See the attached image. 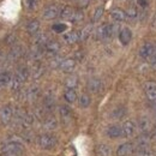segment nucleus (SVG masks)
<instances>
[{
    "instance_id": "nucleus-1",
    "label": "nucleus",
    "mask_w": 156,
    "mask_h": 156,
    "mask_svg": "<svg viewBox=\"0 0 156 156\" xmlns=\"http://www.w3.org/2000/svg\"><path fill=\"white\" fill-rule=\"evenodd\" d=\"M28 76H29L28 69H25V67L20 69L16 72V75L13 76L12 80H11V89H12V91H18L20 88H22L23 83L28 79Z\"/></svg>"
},
{
    "instance_id": "nucleus-2",
    "label": "nucleus",
    "mask_w": 156,
    "mask_h": 156,
    "mask_svg": "<svg viewBox=\"0 0 156 156\" xmlns=\"http://www.w3.org/2000/svg\"><path fill=\"white\" fill-rule=\"evenodd\" d=\"M4 156H20L24 153V147L17 142H10L1 148Z\"/></svg>"
},
{
    "instance_id": "nucleus-3",
    "label": "nucleus",
    "mask_w": 156,
    "mask_h": 156,
    "mask_svg": "<svg viewBox=\"0 0 156 156\" xmlns=\"http://www.w3.org/2000/svg\"><path fill=\"white\" fill-rule=\"evenodd\" d=\"M135 151H136L138 156H151L153 155V150L149 145V140H148V137L145 135H142L140 138L137 140V147L135 148Z\"/></svg>"
},
{
    "instance_id": "nucleus-4",
    "label": "nucleus",
    "mask_w": 156,
    "mask_h": 156,
    "mask_svg": "<svg viewBox=\"0 0 156 156\" xmlns=\"http://www.w3.org/2000/svg\"><path fill=\"white\" fill-rule=\"evenodd\" d=\"M117 27L114 24H103L96 30V36L98 40H105L112 37L115 34Z\"/></svg>"
},
{
    "instance_id": "nucleus-5",
    "label": "nucleus",
    "mask_w": 156,
    "mask_h": 156,
    "mask_svg": "<svg viewBox=\"0 0 156 156\" xmlns=\"http://www.w3.org/2000/svg\"><path fill=\"white\" fill-rule=\"evenodd\" d=\"M37 143L39 145L44 149V150H49L52 148H54L57 145V138L52 135H48V133H44V135H41L37 138Z\"/></svg>"
},
{
    "instance_id": "nucleus-6",
    "label": "nucleus",
    "mask_w": 156,
    "mask_h": 156,
    "mask_svg": "<svg viewBox=\"0 0 156 156\" xmlns=\"http://www.w3.org/2000/svg\"><path fill=\"white\" fill-rule=\"evenodd\" d=\"M12 118H13V109L11 106H4L1 109H0V120L2 124L7 125L12 121Z\"/></svg>"
},
{
    "instance_id": "nucleus-7",
    "label": "nucleus",
    "mask_w": 156,
    "mask_h": 156,
    "mask_svg": "<svg viewBox=\"0 0 156 156\" xmlns=\"http://www.w3.org/2000/svg\"><path fill=\"white\" fill-rule=\"evenodd\" d=\"M121 129H122V136L130 138V137L133 136L135 132H136V124L132 120H127V121H125L122 124Z\"/></svg>"
},
{
    "instance_id": "nucleus-8",
    "label": "nucleus",
    "mask_w": 156,
    "mask_h": 156,
    "mask_svg": "<svg viewBox=\"0 0 156 156\" xmlns=\"http://www.w3.org/2000/svg\"><path fill=\"white\" fill-rule=\"evenodd\" d=\"M144 91L149 101L156 102V83L155 82H148L144 85Z\"/></svg>"
},
{
    "instance_id": "nucleus-9",
    "label": "nucleus",
    "mask_w": 156,
    "mask_h": 156,
    "mask_svg": "<svg viewBox=\"0 0 156 156\" xmlns=\"http://www.w3.org/2000/svg\"><path fill=\"white\" fill-rule=\"evenodd\" d=\"M103 89V83L101 79L98 78H91L88 80V90L94 93V94H98L100 91H102Z\"/></svg>"
},
{
    "instance_id": "nucleus-10",
    "label": "nucleus",
    "mask_w": 156,
    "mask_h": 156,
    "mask_svg": "<svg viewBox=\"0 0 156 156\" xmlns=\"http://www.w3.org/2000/svg\"><path fill=\"white\" fill-rule=\"evenodd\" d=\"M59 15H60V12H59V9L57 5H49V6H47L43 10V13H42V16H43L44 20H54L55 17H58Z\"/></svg>"
},
{
    "instance_id": "nucleus-11",
    "label": "nucleus",
    "mask_w": 156,
    "mask_h": 156,
    "mask_svg": "<svg viewBox=\"0 0 156 156\" xmlns=\"http://www.w3.org/2000/svg\"><path fill=\"white\" fill-rule=\"evenodd\" d=\"M135 151V147L132 143H124L119 145L117 149V156H129Z\"/></svg>"
},
{
    "instance_id": "nucleus-12",
    "label": "nucleus",
    "mask_w": 156,
    "mask_h": 156,
    "mask_svg": "<svg viewBox=\"0 0 156 156\" xmlns=\"http://www.w3.org/2000/svg\"><path fill=\"white\" fill-rule=\"evenodd\" d=\"M155 51H156L155 46H154L153 43H150V42H147V43H144V44L140 47V49H139V55L144 59H149Z\"/></svg>"
},
{
    "instance_id": "nucleus-13",
    "label": "nucleus",
    "mask_w": 156,
    "mask_h": 156,
    "mask_svg": "<svg viewBox=\"0 0 156 156\" xmlns=\"http://www.w3.org/2000/svg\"><path fill=\"white\" fill-rule=\"evenodd\" d=\"M138 129L139 131L142 132V135H148L150 131H151V124H150V120L148 118L143 117L139 119L138 121Z\"/></svg>"
},
{
    "instance_id": "nucleus-14",
    "label": "nucleus",
    "mask_w": 156,
    "mask_h": 156,
    "mask_svg": "<svg viewBox=\"0 0 156 156\" xmlns=\"http://www.w3.org/2000/svg\"><path fill=\"white\" fill-rule=\"evenodd\" d=\"M59 67H60V70H61L62 72L70 73V72H72V71L75 70V67H76V60H75V59H65V60L61 61V64H60Z\"/></svg>"
},
{
    "instance_id": "nucleus-15",
    "label": "nucleus",
    "mask_w": 156,
    "mask_h": 156,
    "mask_svg": "<svg viewBox=\"0 0 156 156\" xmlns=\"http://www.w3.org/2000/svg\"><path fill=\"white\" fill-rule=\"evenodd\" d=\"M131 39H132V33L129 28H122L119 31V41L121 42V44H124V46L129 44Z\"/></svg>"
},
{
    "instance_id": "nucleus-16",
    "label": "nucleus",
    "mask_w": 156,
    "mask_h": 156,
    "mask_svg": "<svg viewBox=\"0 0 156 156\" xmlns=\"http://www.w3.org/2000/svg\"><path fill=\"white\" fill-rule=\"evenodd\" d=\"M43 48H44V51H46L48 54H51V55H57L59 49H60V44H59L57 41H48L47 44H46Z\"/></svg>"
},
{
    "instance_id": "nucleus-17",
    "label": "nucleus",
    "mask_w": 156,
    "mask_h": 156,
    "mask_svg": "<svg viewBox=\"0 0 156 156\" xmlns=\"http://www.w3.org/2000/svg\"><path fill=\"white\" fill-rule=\"evenodd\" d=\"M107 136L109 138H119V137L122 136V129L121 126H118V125H112L107 129Z\"/></svg>"
},
{
    "instance_id": "nucleus-18",
    "label": "nucleus",
    "mask_w": 156,
    "mask_h": 156,
    "mask_svg": "<svg viewBox=\"0 0 156 156\" xmlns=\"http://www.w3.org/2000/svg\"><path fill=\"white\" fill-rule=\"evenodd\" d=\"M111 17L114 20H117V22H124L127 18L126 12L124 10H121V9H113L111 11Z\"/></svg>"
},
{
    "instance_id": "nucleus-19",
    "label": "nucleus",
    "mask_w": 156,
    "mask_h": 156,
    "mask_svg": "<svg viewBox=\"0 0 156 156\" xmlns=\"http://www.w3.org/2000/svg\"><path fill=\"white\" fill-rule=\"evenodd\" d=\"M98 156H112V148L107 144H98L95 148Z\"/></svg>"
},
{
    "instance_id": "nucleus-20",
    "label": "nucleus",
    "mask_w": 156,
    "mask_h": 156,
    "mask_svg": "<svg viewBox=\"0 0 156 156\" xmlns=\"http://www.w3.org/2000/svg\"><path fill=\"white\" fill-rule=\"evenodd\" d=\"M59 112H60V117L62 119V121H65V122L71 121L72 111L70 109V107H67V106H61L60 109H59Z\"/></svg>"
},
{
    "instance_id": "nucleus-21",
    "label": "nucleus",
    "mask_w": 156,
    "mask_h": 156,
    "mask_svg": "<svg viewBox=\"0 0 156 156\" xmlns=\"http://www.w3.org/2000/svg\"><path fill=\"white\" fill-rule=\"evenodd\" d=\"M64 40H65L66 43H69V44H73V43H76V42L79 41V33H77V31H70V33H66V34L64 35Z\"/></svg>"
},
{
    "instance_id": "nucleus-22",
    "label": "nucleus",
    "mask_w": 156,
    "mask_h": 156,
    "mask_svg": "<svg viewBox=\"0 0 156 156\" xmlns=\"http://www.w3.org/2000/svg\"><path fill=\"white\" fill-rule=\"evenodd\" d=\"M27 30H28V33L31 34V35L37 34V31L40 30V22L37 20H30V22L27 24Z\"/></svg>"
},
{
    "instance_id": "nucleus-23",
    "label": "nucleus",
    "mask_w": 156,
    "mask_h": 156,
    "mask_svg": "<svg viewBox=\"0 0 156 156\" xmlns=\"http://www.w3.org/2000/svg\"><path fill=\"white\" fill-rule=\"evenodd\" d=\"M91 33H93V25H91V24L84 27V28L79 31V40H80V41H85V40L91 35Z\"/></svg>"
},
{
    "instance_id": "nucleus-24",
    "label": "nucleus",
    "mask_w": 156,
    "mask_h": 156,
    "mask_svg": "<svg viewBox=\"0 0 156 156\" xmlns=\"http://www.w3.org/2000/svg\"><path fill=\"white\" fill-rule=\"evenodd\" d=\"M73 12H75V10L72 9V7H70V6H65L61 11H60V17L61 18H64V20H71L72 18V16H73Z\"/></svg>"
},
{
    "instance_id": "nucleus-25",
    "label": "nucleus",
    "mask_w": 156,
    "mask_h": 156,
    "mask_svg": "<svg viewBox=\"0 0 156 156\" xmlns=\"http://www.w3.org/2000/svg\"><path fill=\"white\" fill-rule=\"evenodd\" d=\"M64 98L69 102V103H73L77 100V93L75 91V89H67L64 94Z\"/></svg>"
},
{
    "instance_id": "nucleus-26",
    "label": "nucleus",
    "mask_w": 156,
    "mask_h": 156,
    "mask_svg": "<svg viewBox=\"0 0 156 156\" xmlns=\"http://www.w3.org/2000/svg\"><path fill=\"white\" fill-rule=\"evenodd\" d=\"M12 76L10 72H0V87H5L9 83H11Z\"/></svg>"
},
{
    "instance_id": "nucleus-27",
    "label": "nucleus",
    "mask_w": 156,
    "mask_h": 156,
    "mask_svg": "<svg viewBox=\"0 0 156 156\" xmlns=\"http://www.w3.org/2000/svg\"><path fill=\"white\" fill-rule=\"evenodd\" d=\"M57 120H55V118L54 117H48L46 120H44V127L47 129V130H53V129H55L57 127Z\"/></svg>"
},
{
    "instance_id": "nucleus-28",
    "label": "nucleus",
    "mask_w": 156,
    "mask_h": 156,
    "mask_svg": "<svg viewBox=\"0 0 156 156\" xmlns=\"http://www.w3.org/2000/svg\"><path fill=\"white\" fill-rule=\"evenodd\" d=\"M90 103H91V98H90L89 95L83 94V95L79 98V106H80V107L87 108V107H89V106H90Z\"/></svg>"
},
{
    "instance_id": "nucleus-29",
    "label": "nucleus",
    "mask_w": 156,
    "mask_h": 156,
    "mask_svg": "<svg viewBox=\"0 0 156 156\" xmlns=\"http://www.w3.org/2000/svg\"><path fill=\"white\" fill-rule=\"evenodd\" d=\"M37 95H39V89L35 88V87L30 88V89L27 91V98H28L29 101H34V100H36Z\"/></svg>"
},
{
    "instance_id": "nucleus-30",
    "label": "nucleus",
    "mask_w": 156,
    "mask_h": 156,
    "mask_svg": "<svg viewBox=\"0 0 156 156\" xmlns=\"http://www.w3.org/2000/svg\"><path fill=\"white\" fill-rule=\"evenodd\" d=\"M65 84H66V87H67L69 89H75L78 84V78L76 77V76H71V77H69L66 79Z\"/></svg>"
},
{
    "instance_id": "nucleus-31",
    "label": "nucleus",
    "mask_w": 156,
    "mask_h": 156,
    "mask_svg": "<svg viewBox=\"0 0 156 156\" xmlns=\"http://www.w3.org/2000/svg\"><path fill=\"white\" fill-rule=\"evenodd\" d=\"M125 114H126V109L124 107H118V108H115L112 112V115H113V118H115V119H121Z\"/></svg>"
},
{
    "instance_id": "nucleus-32",
    "label": "nucleus",
    "mask_w": 156,
    "mask_h": 156,
    "mask_svg": "<svg viewBox=\"0 0 156 156\" xmlns=\"http://www.w3.org/2000/svg\"><path fill=\"white\" fill-rule=\"evenodd\" d=\"M83 20H84V13H83L82 11H76V10H75L73 16H72V18L70 20H71L72 23H80Z\"/></svg>"
},
{
    "instance_id": "nucleus-33",
    "label": "nucleus",
    "mask_w": 156,
    "mask_h": 156,
    "mask_svg": "<svg viewBox=\"0 0 156 156\" xmlns=\"http://www.w3.org/2000/svg\"><path fill=\"white\" fill-rule=\"evenodd\" d=\"M43 67H42V65H36L35 67H34V70H33V76L35 78H39L41 77L42 75H43Z\"/></svg>"
},
{
    "instance_id": "nucleus-34",
    "label": "nucleus",
    "mask_w": 156,
    "mask_h": 156,
    "mask_svg": "<svg viewBox=\"0 0 156 156\" xmlns=\"http://www.w3.org/2000/svg\"><path fill=\"white\" fill-rule=\"evenodd\" d=\"M126 16L130 18V20H135L138 17V11H137L136 7H130L129 11L126 12Z\"/></svg>"
},
{
    "instance_id": "nucleus-35",
    "label": "nucleus",
    "mask_w": 156,
    "mask_h": 156,
    "mask_svg": "<svg viewBox=\"0 0 156 156\" xmlns=\"http://www.w3.org/2000/svg\"><path fill=\"white\" fill-rule=\"evenodd\" d=\"M102 15H103V7H98V9L95 10V13H94L93 20H94V22H98V20H101Z\"/></svg>"
},
{
    "instance_id": "nucleus-36",
    "label": "nucleus",
    "mask_w": 156,
    "mask_h": 156,
    "mask_svg": "<svg viewBox=\"0 0 156 156\" xmlns=\"http://www.w3.org/2000/svg\"><path fill=\"white\" fill-rule=\"evenodd\" d=\"M55 33H64L66 30V25L65 24H61V23H58V24H54L53 28H52Z\"/></svg>"
},
{
    "instance_id": "nucleus-37",
    "label": "nucleus",
    "mask_w": 156,
    "mask_h": 156,
    "mask_svg": "<svg viewBox=\"0 0 156 156\" xmlns=\"http://www.w3.org/2000/svg\"><path fill=\"white\" fill-rule=\"evenodd\" d=\"M53 106H54V100L52 98H47L44 100V107H46L48 111H51V109L53 108Z\"/></svg>"
},
{
    "instance_id": "nucleus-38",
    "label": "nucleus",
    "mask_w": 156,
    "mask_h": 156,
    "mask_svg": "<svg viewBox=\"0 0 156 156\" xmlns=\"http://www.w3.org/2000/svg\"><path fill=\"white\" fill-rule=\"evenodd\" d=\"M35 5H36V0H27V6H28L29 9L35 7Z\"/></svg>"
},
{
    "instance_id": "nucleus-39",
    "label": "nucleus",
    "mask_w": 156,
    "mask_h": 156,
    "mask_svg": "<svg viewBox=\"0 0 156 156\" xmlns=\"http://www.w3.org/2000/svg\"><path fill=\"white\" fill-rule=\"evenodd\" d=\"M149 62H150V65H153L154 62H156V51L151 54V57L149 58Z\"/></svg>"
},
{
    "instance_id": "nucleus-40",
    "label": "nucleus",
    "mask_w": 156,
    "mask_h": 156,
    "mask_svg": "<svg viewBox=\"0 0 156 156\" xmlns=\"http://www.w3.org/2000/svg\"><path fill=\"white\" fill-rule=\"evenodd\" d=\"M137 2H138V5L142 6V7H147V6H148V1H147V0H138Z\"/></svg>"
},
{
    "instance_id": "nucleus-41",
    "label": "nucleus",
    "mask_w": 156,
    "mask_h": 156,
    "mask_svg": "<svg viewBox=\"0 0 156 156\" xmlns=\"http://www.w3.org/2000/svg\"><path fill=\"white\" fill-rule=\"evenodd\" d=\"M151 132H153V137H155L156 138V126L153 129V131H151Z\"/></svg>"
},
{
    "instance_id": "nucleus-42",
    "label": "nucleus",
    "mask_w": 156,
    "mask_h": 156,
    "mask_svg": "<svg viewBox=\"0 0 156 156\" xmlns=\"http://www.w3.org/2000/svg\"><path fill=\"white\" fill-rule=\"evenodd\" d=\"M153 27H155L156 28V16L154 17V20H153Z\"/></svg>"
},
{
    "instance_id": "nucleus-43",
    "label": "nucleus",
    "mask_w": 156,
    "mask_h": 156,
    "mask_svg": "<svg viewBox=\"0 0 156 156\" xmlns=\"http://www.w3.org/2000/svg\"><path fill=\"white\" fill-rule=\"evenodd\" d=\"M151 66H153V69H154V70H156V62H154Z\"/></svg>"
}]
</instances>
